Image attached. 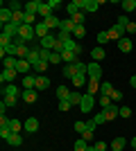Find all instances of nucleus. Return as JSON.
<instances>
[{"instance_id":"f257e3e1","label":"nucleus","mask_w":136,"mask_h":151,"mask_svg":"<svg viewBox=\"0 0 136 151\" xmlns=\"http://www.w3.org/2000/svg\"><path fill=\"white\" fill-rule=\"evenodd\" d=\"M125 32H127V29H125L123 25H118V23H116L111 29H107V36H109V41H116V43H118V41L125 36Z\"/></svg>"},{"instance_id":"f03ea898","label":"nucleus","mask_w":136,"mask_h":151,"mask_svg":"<svg viewBox=\"0 0 136 151\" xmlns=\"http://www.w3.org/2000/svg\"><path fill=\"white\" fill-rule=\"evenodd\" d=\"M18 36L23 38L25 43H30V41L36 36V32H34V27H32V25H20V27H18Z\"/></svg>"},{"instance_id":"7ed1b4c3","label":"nucleus","mask_w":136,"mask_h":151,"mask_svg":"<svg viewBox=\"0 0 136 151\" xmlns=\"http://www.w3.org/2000/svg\"><path fill=\"white\" fill-rule=\"evenodd\" d=\"M93 104H95V95H89V93H86L84 97H82V104H79V111H82V113H89L91 108H93Z\"/></svg>"},{"instance_id":"20e7f679","label":"nucleus","mask_w":136,"mask_h":151,"mask_svg":"<svg viewBox=\"0 0 136 151\" xmlns=\"http://www.w3.org/2000/svg\"><path fill=\"white\" fill-rule=\"evenodd\" d=\"M102 115L107 117V122H111L113 117H120V108H118L116 104H109L107 108H102Z\"/></svg>"},{"instance_id":"39448f33","label":"nucleus","mask_w":136,"mask_h":151,"mask_svg":"<svg viewBox=\"0 0 136 151\" xmlns=\"http://www.w3.org/2000/svg\"><path fill=\"white\" fill-rule=\"evenodd\" d=\"M41 47H43V50H55V45H57V36H55V34H52V32H50V34H48V36H45V38H41Z\"/></svg>"},{"instance_id":"423d86ee","label":"nucleus","mask_w":136,"mask_h":151,"mask_svg":"<svg viewBox=\"0 0 136 151\" xmlns=\"http://www.w3.org/2000/svg\"><path fill=\"white\" fill-rule=\"evenodd\" d=\"M86 75H89V79H100V77H102V68H100V63H97V61L89 63V70H86Z\"/></svg>"},{"instance_id":"0eeeda50","label":"nucleus","mask_w":136,"mask_h":151,"mask_svg":"<svg viewBox=\"0 0 136 151\" xmlns=\"http://www.w3.org/2000/svg\"><path fill=\"white\" fill-rule=\"evenodd\" d=\"M82 9H84V0H73V2L66 5V12L71 14V16H75V14L82 12Z\"/></svg>"},{"instance_id":"6e6552de","label":"nucleus","mask_w":136,"mask_h":151,"mask_svg":"<svg viewBox=\"0 0 136 151\" xmlns=\"http://www.w3.org/2000/svg\"><path fill=\"white\" fill-rule=\"evenodd\" d=\"M95 122H93V120H91V122H86V131L84 133H82V138H84L86 140V142H91V140H93V135H95Z\"/></svg>"},{"instance_id":"1a4fd4ad","label":"nucleus","mask_w":136,"mask_h":151,"mask_svg":"<svg viewBox=\"0 0 136 151\" xmlns=\"http://www.w3.org/2000/svg\"><path fill=\"white\" fill-rule=\"evenodd\" d=\"M48 86H50V79H48V77L45 75H36V83H34V90H45L48 88Z\"/></svg>"},{"instance_id":"9d476101","label":"nucleus","mask_w":136,"mask_h":151,"mask_svg":"<svg viewBox=\"0 0 136 151\" xmlns=\"http://www.w3.org/2000/svg\"><path fill=\"white\" fill-rule=\"evenodd\" d=\"M34 32H36V38H45L50 34V29H48V25H45L43 20H39V23L34 25Z\"/></svg>"},{"instance_id":"9b49d317","label":"nucleus","mask_w":136,"mask_h":151,"mask_svg":"<svg viewBox=\"0 0 136 151\" xmlns=\"http://www.w3.org/2000/svg\"><path fill=\"white\" fill-rule=\"evenodd\" d=\"M71 81H73V86H75V88H82L84 83H89V75H84V72H77V75L71 79Z\"/></svg>"},{"instance_id":"f8f14e48","label":"nucleus","mask_w":136,"mask_h":151,"mask_svg":"<svg viewBox=\"0 0 136 151\" xmlns=\"http://www.w3.org/2000/svg\"><path fill=\"white\" fill-rule=\"evenodd\" d=\"M23 101H25V104H34V101H36V97H39V90H23Z\"/></svg>"},{"instance_id":"ddd939ff","label":"nucleus","mask_w":136,"mask_h":151,"mask_svg":"<svg viewBox=\"0 0 136 151\" xmlns=\"http://www.w3.org/2000/svg\"><path fill=\"white\" fill-rule=\"evenodd\" d=\"M18 27H20V25H16V23H9V25H2V34H7V36L16 38V36H18Z\"/></svg>"},{"instance_id":"4468645a","label":"nucleus","mask_w":136,"mask_h":151,"mask_svg":"<svg viewBox=\"0 0 136 151\" xmlns=\"http://www.w3.org/2000/svg\"><path fill=\"white\" fill-rule=\"evenodd\" d=\"M12 9H9V7H2V9H0V23H2V25H9V23H12Z\"/></svg>"},{"instance_id":"2eb2a0df","label":"nucleus","mask_w":136,"mask_h":151,"mask_svg":"<svg viewBox=\"0 0 136 151\" xmlns=\"http://www.w3.org/2000/svg\"><path fill=\"white\" fill-rule=\"evenodd\" d=\"M25 131L27 133H36L39 131V120H36V117H27L25 120Z\"/></svg>"},{"instance_id":"dca6fc26","label":"nucleus","mask_w":136,"mask_h":151,"mask_svg":"<svg viewBox=\"0 0 136 151\" xmlns=\"http://www.w3.org/2000/svg\"><path fill=\"white\" fill-rule=\"evenodd\" d=\"M39 7H41L39 0H30V2H25V5H23V9H25V12H30V14H36V16H39Z\"/></svg>"},{"instance_id":"f3484780","label":"nucleus","mask_w":136,"mask_h":151,"mask_svg":"<svg viewBox=\"0 0 136 151\" xmlns=\"http://www.w3.org/2000/svg\"><path fill=\"white\" fill-rule=\"evenodd\" d=\"M118 50H120V52H125V54H127V52H132V38L123 36L120 41H118Z\"/></svg>"},{"instance_id":"a211bd4d","label":"nucleus","mask_w":136,"mask_h":151,"mask_svg":"<svg viewBox=\"0 0 136 151\" xmlns=\"http://www.w3.org/2000/svg\"><path fill=\"white\" fill-rule=\"evenodd\" d=\"M36 83V75H25L23 77V90H32Z\"/></svg>"},{"instance_id":"6ab92c4d","label":"nucleus","mask_w":136,"mask_h":151,"mask_svg":"<svg viewBox=\"0 0 136 151\" xmlns=\"http://www.w3.org/2000/svg\"><path fill=\"white\" fill-rule=\"evenodd\" d=\"M43 23H45V25H48V29H59V27H61V20H59L57 16H55V14H52L50 18H45Z\"/></svg>"},{"instance_id":"aec40b11","label":"nucleus","mask_w":136,"mask_h":151,"mask_svg":"<svg viewBox=\"0 0 136 151\" xmlns=\"http://www.w3.org/2000/svg\"><path fill=\"white\" fill-rule=\"evenodd\" d=\"M30 68H32V65H30V63H27L25 59H18V65H16V72H18V75H23V77H25L27 72H30Z\"/></svg>"},{"instance_id":"412c9836","label":"nucleus","mask_w":136,"mask_h":151,"mask_svg":"<svg viewBox=\"0 0 136 151\" xmlns=\"http://www.w3.org/2000/svg\"><path fill=\"white\" fill-rule=\"evenodd\" d=\"M97 7H100V0H84V12L89 14H95Z\"/></svg>"},{"instance_id":"4be33fe9","label":"nucleus","mask_w":136,"mask_h":151,"mask_svg":"<svg viewBox=\"0 0 136 151\" xmlns=\"http://www.w3.org/2000/svg\"><path fill=\"white\" fill-rule=\"evenodd\" d=\"M75 23H73L71 18H66V20H61V27H59V32H66V34H73V29H75Z\"/></svg>"},{"instance_id":"5701e85b","label":"nucleus","mask_w":136,"mask_h":151,"mask_svg":"<svg viewBox=\"0 0 136 151\" xmlns=\"http://www.w3.org/2000/svg\"><path fill=\"white\" fill-rule=\"evenodd\" d=\"M16 77H18V72H16V70H2L0 79H2V81H7V83H12Z\"/></svg>"},{"instance_id":"b1692460","label":"nucleus","mask_w":136,"mask_h":151,"mask_svg":"<svg viewBox=\"0 0 136 151\" xmlns=\"http://www.w3.org/2000/svg\"><path fill=\"white\" fill-rule=\"evenodd\" d=\"M86 86H89V95H95V93H100V86H102V83H100V79H89Z\"/></svg>"},{"instance_id":"393cba45","label":"nucleus","mask_w":136,"mask_h":151,"mask_svg":"<svg viewBox=\"0 0 136 151\" xmlns=\"http://www.w3.org/2000/svg\"><path fill=\"white\" fill-rule=\"evenodd\" d=\"M20 93H23L20 88H16V86H12V83H9V86L5 88V93H2V97H18Z\"/></svg>"},{"instance_id":"a878e982","label":"nucleus","mask_w":136,"mask_h":151,"mask_svg":"<svg viewBox=\"0 0 136 151\" xmlns=\"http://www.w3.org/2000/svg\"><path fill=\"white\" fill-rule=\"evenodd\" d=\"M2 63H5V70H16L18 57H7V59H2Z\"/></svg>"},{"instance_id":"bb28decb","label":"nucleus","mask_w":136,"mask_h":151,"mask_svg":"<svg viewBox=\"0 0 136 151\" xmlns=\"http://www.w3.org/2000/svg\"><path fill=\"white\" fill-rule=\"evenodd\" d=\"M91 57H93V61H102V59L107 57V52H104V47H93V50H91Z\"/></svg>"},{"instance_id":"cd10ccee","label":"nucleus","mask_w":136,"mask_h":151,"mask_svg":"<svg viewBox=\"0 0 136 151\" xmlns=\"http://www.w3.org/2000/svg\"><path fill=\"white\" fill-rule=\"evenodd\" d=\"M61 75H64L66 79H73V77H75V63H66L64 70H61Z\"/></svg>"},{"instance_id":"c85d7f7f","label":"nucleus","mask_w":136,"mask_h":151,"mask_svg":"<svg viewBox=\"0 0 136 151\" xmlns=\"http://www.w3.org/2000/svg\"><path fill=\"white\" fill-rule=\"evenodd\" d=\"M125 147H127V140H125V138H120V135H118V138H113V142H111V149L123 151Z\"/></svg>"},{"instance_id":"c756f323","label":"nucleus","mask_w":136,"mask_h":151,"mask_svg":"<svg viewBox=\"0 0 136 151\" xmlns=\"http://www.w3.org/2000/svg\"><path fill=\"white\" fill-rule=\"evenodd\" d=\"M7 145H12V147H20V145H23V135H20V133H12V138L7 140Z\"/></svg>"},{"instance_id":"7c9ffc66","label":"nucleus","mask_w":136,"mask_h":151,"mask_svg":"<svg viewBox=\"0 0 136 151\" xmlns=\"http://www.w3.org/2000/svg\"><path fill=\"white\" fill-rule=\"evenodd\" d=\"M61 61H66V63H77V54L64 50V52H61Z\"/></svg>"},{"instance_id":"2f4dec72","label":"nucleus","mask_w":136,"mask_h":151,"mask_svg":"<svg viewBox=\"0 0 136 151\" xmlns=\"http://www.w3.org/2000/svg\"><path fill=\"white\" fill-rule=\"evenodd\" d=\"M68 97H71V90L66 88V86H59V88H57V99L64 101V99H68Z\"/></svg>"},{"instance_id":"473e14b6","label":"nucleus","mask_w":136,"mask_h":151,"mask_svg":"<svg viewBox=\"0 0 136 151\" xmlns=\"http://www.w3.org/2000/svg\"><path fill=\"white\" fill-rule=\"evenodd\" d=\"M120 7H123L125 14H129V12H134V9H136V2H134V0H123V2H120Z\"/></svg>"},{"instance_id":"72a5a7b5","label":"nucleus","mask_w":136,"mask_h":151,"mask_svg":"<svg viewBox=\"0 0 136 151\" xmlns=\"http://www.w3.org/2000/svg\"><path fill=\"white\" fill-rule=\"evenodd\" d=\"M48 65H50L48 61H39L36 65H32V68H34V72H36V75H45V70H48Z\"/></svg>"},{"instance_id":"f704fd0d","label":"nucleus","mask_w":136,"mask_h":151,"mask_svg":"<svg viewBox=\"0 0 136 151\" xmlns=\"http://www.w3.org/2000/svg\"><path fill=\"white\" fill-rule=\"evenodd\" d=\"M84 36H86V27L84 25H77L73 29V38H75V41H77V38H84Z\"/></svg>"},{"instance_id":"c9c22d12","label":"nucleus","mask_w":136,"mask_h":151,"mask_svg":"<svg viewBox=\"0 0 136 151\" xmlns=\"http://www.w3.org/2000/svg\"><path fill=\"white\" fill-rule=\"evenodd\" d=\"M7 126H9V129H12L14 133H20L23 129H25V124H20L18 120H9V124H7Z\"/></svg>"},{"instance_id":"e433bc0d","label":"nucleus","mask_w":136,"mask_h":151,"mask_svg":"<svg viewBox=\"0 0 136 151\" xmlns=\"http://www.w3.org/2000/svg\"><path fill=\"white\" fill-rule=\"evenodd\" d=\"M82 97H84V95H79L77 90H75V93H71V97H68V101H71L73 106H79V104H82Z\"/></svg>"},{"instance_id":"4c0bfd02","label":"nucleus","mask_w":136,"mask_h":151,"mask_svg":"<svg viewBox=\"0 0 136 151\" xmlns=\"http://www.w3.org/2000/svg\"><path fill=\"white\" fill-rule=\"evenodd\" d=\"M84 18H86V14H84V12H77L75 16H71V20L75 23V25H84Z\"/></svg>"},{"instance_id":"58836bf2","label":"nucleus","mask_w":136,"mask_h":151,"mask_svg":"<svg viewBox=\"0 0 136 151\" xmlns=\"http://www.w3.org/2000/svg\"><path fill=\"white\" fill-rule=\"evenodd\" d=\"M89 149V142H86L84 138H77V142H75V151H86Z\"/></svg>"},{"instance_id":"ea45409f","label":"nucleus","mask_w":136,"mask_h":151,"mask_svg":"<svg viewBox=\"0 0 136 151\" xmlns=\"http://www.w3.org/2000/svg\"><path fill=\"white\" fill-rule=\"evenodd\" d=\"M113 93V86H111L109 81H104L102 86H100V95H111Z\"/></svg>"},{"instance_id":"a19ab883","label":"nucleus","mask_w":136,"mask_h":151,"mask_svg":"<svg viewBox=\"0 0 136 151\" xmlns=\"http://www.w3.org/2000/svg\"><path fill=\"white\" fill-rule=\"evenodd\" d=\"M12 129H9V126H0V138H2V140H9V138H12Z\"/></svg>"},{"instance_id":"79ce46f5","label":"nucleus","mask_w":136,"mask_h":151,"mask_svg":"<svg viewBox=\"0 0 136 151\" xmlns=\"http://www.w3.org/2000/svg\"><path fill=\"white\" fill-rule=\"evenodd\" d=\"M109 104H113L109 95H100V106H102V108H107V106H109Z\"/></svg>"},{"instance_id":"37998d69","label":"nucleus","mask_w":136,"mask_h":151,"mask_svg":"<svg viewBox=\"0 0 136 151\" xmlns=\"http://www.w3.org/2000/svg\"><path fill=\"white\" fill-rule=\"evenodd\" d=\"M71 108H73V104H71V101H68V99L59 101V111H64V113H66V111H71Z\"/></svg>"},{"instance_id":"c03bdc74","label":"nucleus","mask_w":136,"mask_h":151,"mask_svg":"<svg viewBox=\"0 0 136 151\" xmlns=\"http://www.w3.org/2000/svg\"><path fill=\"white\" fill-rule=\"evenodd\" d=\"M2 101H5L7 108H14V106H16V97H2Z\"/></svg>"},{"instance_id":"a18cd8bd","label":"nucleus","mask_w":136,"mask_h":151,"mask_svg":"<svg viewBox=\"0 0 136 151\" xmlns=\"http://www.w3.org/2000/svg\"><path fill=\"white\" fill-rule=\"evenodd\" d=\"M75 131H77V133H84L86 131V122L77 120V122H75Z\"/></svg>"},{"instance_id":"49530a36","label":"nucleus","mask_w":136,"mask_h":151,"mask_svg":"<svg viewBox=\"0 0 136 151\" xmlns=\"http://www.w3.org/2000/svg\"><path fill=\"white\" fill-rule=\"evenodd\" d=\"M109 97H111V101H120V99H123V93H120V90H113Z\"/></svg>"},{"instance_id":"de8ad7c7","label":"nucleus","mask_w":136,"mask_h":151,"mask_svg":"<svg viewBox=\"0 0 136 151\" xmlns=\"http://www.w3.org/2000/svg\"><path fill=\"white\" fill-rule=\"evenodd\" d=\"M93 122H95V124H97V126H100V124H104V122H107V117H104V115H102V113H97V115H95V117H93Z\"/></svg>"},{"instance_id":"09e8293b","label":"nucleus","mask_w":136,"mask_h":151,"mask_svg":"<svg viewBox=\"0 0 136 151\" xmlns=\"http://www.w3.org/2000/svg\"><path fill=\"white\" fill-rule=\"evenodd\" d=\"M59 61H61V54H59V52H52V54H50V61H48V63H59Z\"/></svg>"},{"instance_id":"8fccbe9b","label":"nucleus","mask_w":136,"mask_h":151,"mask_svg":"<svg viewBox=\"0 0 136 151\" xmlns=\"http://www.w3.org/2000/svg\"><path fill=\"white\" fill-rule=\"evenodd\" d=\"M93 147H95V151H107V142H102V140H97Z\"/></svg>"},{"instance_id":"3c124183","label":"nucleus","mask_w":136,"mask_h":151,"mask_svg":"<svg viewBox=\"0 0 136 151\" xmlns=\"http://www.w3.org/2000/svg\"><path fill=\"white\" fill-rule=\"evenodd\" d=\"M9 9H12V12H23L20 2H16V0H14V2H9Z\"/></svg>"},{"instance_id":"603ef678","label":"nucleus","mask_w":136,"mask_h":151,"mask_svg":"<svg viewBox=\"0 0 136 151\" xmlns=\"http://www.w3.org/2000/svg\"><path fill=\"white\" fill-rule=\"evenodd\" d=\"M132 115V108H127V106H120V117H129Z\"/></svg>"},{"instance_id":"864d4df0","label":"nucleus","mask_w":136,"mask_h":151,"mask_svg":"<svg viewBox=\"0 0 136 151\" xmlns=\"http://www.w3.org/2000/svg\"><path fill=\"white\" fill-rule=\"evenodd\" d=\"M107 41H109L107 32H100V34H97V43H107Z\"/></svg>"},{"instance_id":"5fc2aeb1","label":"nucleus","mask_w":136,"mask_h":151,"mask_svg":"<svg viewBox=\"0 0 136 151\" xmlns=\"http://www.w3.org/2000/svg\"><path fill=\"white\" fill-rule=\"evenodd\" d=\"M127 34H136V20H129V25H127Z\"/></svg>"},{"instance_id":"6e6d98bb","label":"nucleus","mask_w":136,"mask_h":151,"mask_svg":"<svg viewBox=\"0 0 136 151\" xmlns=\"http://www.w3.org/2000/svg\"><path fill=\"white\" fill-rule=\"evenodd\" d=\"M48 7H50V9H57V7H61V5H59V0H48Z\"/></svg>"},{"instance_id":"4d7b16f0","label":"nucleus","mask_w":136,"mask_h":151,"mask_svg":"<svg viewBox=\"0 0 136 151\" xmlns=\"http://www.w3.org/2000/svg\"><path fill=\"white\" fill-rule=\"evenodd\" d=\"M129 83H132V88H136V75H134V77L129 79Z\"/></svg>"},{"instance_id":"13d9d810","label":"nucleus","mask_w":136,"mask_h":151,"mask_svg":"<svg viewBox=\"0 0 136 151\" xmlns=\"http://www.w3.org/2000/svg\"><path fill=\"white\" fill-rule=\"evenodd\" d=\"M132 147H134V149H136V135H134V138H132Z\"/></svg>"},{"instance_id":"bf43d9fd","label":"nucleus","mask_w":136,"mask_h":151,"mask_svg":"<svg viewBox=\"0 0 136 151\" xmlns=\"http://www.w3.org/2000/svg\"><path fill=\"white\" fill-rule=\"evenodd\" d=\"M86 151H95V147H89V149H86Z\"/></svg>"},{"instance_id":"052dcab7","label":"nucleus","mask_w":136,"mask_h":151,"mask_svg":"<svg viewBox=\"0 0 136 151\" xmlns=\"http://www.w3.org/2000/svg\"><path fill=\"white\" fill-rule=\"evenodd\" d=\"M111 151H118V149H111Z\"/></svg>"},{"instance_id":"680f3d73","label":"nucleus","mask_w":136,"mask_h":151,"mask_svg":"<svg viewBox=\"0 0 136 151\" xmlns=\"http://www.w3.org/2000/svg\"><path fill=\"white\" fill-rule=\"evenodd\" d=\"M134 151H136V149H134Z\"/></svg>"}]
</instances>
